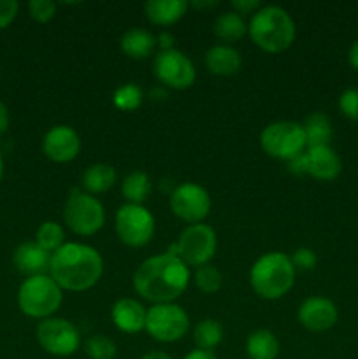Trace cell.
<instances>
[{"label": "cell", "instance_id": "cell-28", "mask_svg": "<svg viewBox=\"0 0 358 359\" xmlns=\"http://www.w3.org/2000/svg\"><path fill=\"white\" fill-rule=\"evenodd\" d=\"M35 242H37L44 251L53 255V252L58 251L63 244H67L65 230H63L62 224L56 223V221H44V223L37 228Z\"/></svg>", "mask_w": 358, "mask_h": 359}, {"label": "cell", "instance_id": "cell-22", "mask_svg": "<svg viewBox=\"0 0 358 359\" xmlns=\"http://www.w3.org/2000/svg\"><path fill=\"white\" fill-rule=\"evenodd\" d=\"M279 349V340L270 330H256L246 340L248 359H277Z\"/></svg>", "mask_w": 358, "mask_h": 359}, {"label": "cell", "instance_id": "cell-18", "mask_svg": "<svg viewBox=\"0 0 358 359\" xmlns=\"http://www.w3.org/2000/svg\"><path fill=\"white\" fill-rule=\"evenodd\" d=\"M147 309L133 298H121L112 305L111 319L121 333H139L146 328Z\"/></svg>", "mask_w": 358, "mask_h": 359}, {"label": "cell", "instance_id": "cell-34", "mask_svg": "<svg viewBox=\"0 0 358 359\" xmlns=\"http://www.w3.org/2000/svg\"><path fill=\"white\" fill-rule=\"evenodd\" d=\"M290 258L295 270H314L316 263H318V256L309 248H298Z\"/></svg>", "mask_w": 358, "mask_h": 359}, {"label": "cell", "instance_id": "cell-31", "mask_svg": "<svg viewBox=\"0 0 358 359\" xmlns=\"http://www.w3.org/2000/svg\"><path fill=\"white\" fill-rule=\"evenodd\" d=\"M195 284L202 293L214 294L221 290L223 276H221V272L216 266L207 263V265L199 266V269L195 270Z\"/></svg>", "mask_w": 358, "mask_h": 359}, {"label": "cell", "instance_id": "cell-21", "mask_svg": "<svg viewBox=\"0 0 358 359\" xmlns=\"http://www.w3.org/2000/svg\"><path fill=\"white\" fill-rule=\"evenodd\" d=\"M119 48L128 58L144 60L153 55L157 48V37L144 28H130L119 39Z\"/></svg>", "mask_w": 358, "mask_h": 359}, {"label": "cell", "instance_id": "cell-7", "mask_svg": "<svg viewBox=\"0 0 358 359\" xmlns=\"http://www.w3.org/2000/svg\"><path fill=\"white\" fill-rule=\"evenodd\" d=\"M63 223L72 233L91 237L105 224L104 205L90 193L72 189L63 207Z\"/></svg>", "mask_w": 358, "mask_h": 359}, {"label": "cell", "instance_id": "cell-23", "mask_svg": "<svg viewBox=\"0 0 358 359\" xmlns=\"http://www.w3.org/2000/svg\"><path fill=\"white\" fill-rule=\"evenodd\" d=\"M246 34H248V25H246L244 18L235 11L221 13L214 20V35L227 46L241 41Z\"/></svg>", "mask_w": 358, "mask_h": 359}, {"label": "cell", "instance_id": "cell-19", "mask_svg": "<svg viewBox=\"0 0 358 359\" xmlns=\"http://www.w3.org/2000/svg\"><path fill=\"white\" fill-rule=\"evenodd\" d=\"M188 7L186 0H147L144 4V13L157 27H171L185 16Z\"/></svg>", "mask_w": 358, "mask_h": 359}, {"label": "cell", "instance_id": "cell-32", "mask_svg": "<svg viewBox=\"0 0 358 359\" xmlns=\"http://www.w3.org/2000/svg\"><path fill=\"white\" fill-rule=\"evenodd\" d=\"M28 13L37 23H48L55 18L56 4L51 0H32L28 2Z\"/></svg>", "mask_w": 358, "mask_h": 359}, {"label": "cell", "instance_id": "cell-41", "mask_svg": "<svg viewBox=\"0 0 358 359\" xmlns=\"http://www.w3.org/2000/svg\"><path fill=\"white\" fill-rule=\"evenodd\" d=\"M347 62L354 70H358V39L351 44L350 51H347Z\"/></svg>", "mask_w": 358, "mask_h": 359}, {"label": "cell", "instance_id": "cell-10", "mask_svg": "<svg viewBox=\"0 0 358 359\" xmlns=\"http://www.w3.org/2000/svg\"><path fill=\"white\" fill-rule=\"evenodd\" d=\"M114 230L128 248H144L154 237V217L144 205L125 203L116 212Z\"/></svg>", "mask_w": 358, "mask_h": 359}, {"label": "cell", "instance_id": "cell-3", "mask_svg": "<svg viewBox=\"0 0 358 359\" xmlns=\"http://www.w3.org/2000/svg\"><path fill=\"white\" fill-rule=\"evenodd\" d=\"M249 37L265 53H283L293 44L297 27L283 7L263 6L256 11L249 21Z\"/></svg>", "mask_w": 358, "mask_h": 359}, {"label": "cell", "instance_id": "cell-6", "mask_svg": "<svg viewBox=\"0 0 358 359\" xmlns=\"http://www.w3.org/2000/svg\"><path fill=\"white\" fill-rule=\"evenodd\" d=\"M260 146L274 160L291 161L307 149L304 126L297 121H274L260 133Z\"/></svg>", "mask_w": 358, "mask_h": 359}, {"label": "cell", "instance_id": "cell-2", "mask_svg": "<svg viewBox=\"0 0 358 359\" xmlns=\"http://www.w3.org/2000/svg\"><path fill=\"white\" fill-rule=\"evenodd\" d=\"M104 259L95 248L79 242H67L51 255L49 276L62 290L86 291L100 280Z\"/></svg>", "mask_w": 358, "mask_h": 359}, {"label": "cell", "instance_id": "cell-36", "mask_svg": "<svg viewBox=\"0 0 358 359\" xmlns=\"http://www.w3.org/2000/svg\"><path fill=\"white\" fill-rule=\"evenodd\" d=\"M230 6L234 7L235 13L241 14L242 18H244V14H251L253 16V14L262 7L258 0H232Z\"/></svg>", "mask_w": 358, "mask_h": 359}, {"label": "cell", "instance_id": "cell-27", "mask_svg": "<svg viewBox=\"0 0 358 359\" xmlns=\"http://www.w3.org/2000/svg\"><path fill=\"white\" fill-rule=\"evenodd\" d=\"M193 340H195L197 349L214 351L223 340V326L213 318L202 319L197 323L195 330H193Z\"/></svg>", "mask_w": 358, "mask_h": 359}, {"label": "cell", "instance_id": "cell-37", "mask_svg": "<svg viewBox=\"0 0 358 359\" xmlns=\"http://www.w3.org/2000/svg\"><path fill=\"white\" fill-rule=\"evenodd\" d=\"M288 170L293 172L297 175H304L307 174V168H305V154L302 153L300 156L293 158L291 161H288Z\"/></svg>", "mask_w": 358, "mask_h": 359}, {"label": "cell", "instance_id": "cell-38", "mask_svg": "<svg viewBox=\"0 0 358 359\" xmlns=\"http://www.w3.org/2000/svg\"><path fill=\"white\" fill-rule=\"evenodd\" d=\"M174 35L171 32H161L157 37V46L160 48V51H168V49H174Z\"/></svg>", "mask_w": 358, "mask_h": 359}, {"label": "cell", "instance_id": "cell-15", "mask_svg": "<svg viewBox=\"0 0 358 359\" xmlns=\"http://www.w3.org/2000/svg\"><path fill=\"white\" fill-rule=\"evenodd\" d=\"M298 323L309 332H326L333 328L339 318L336 304L325 297H311L298 307Z\"/></svg>", "mask_w": 358, "mask_h": 359}, {"label": "cell", "instance_id": "cell-24", "mask_svg": "<svg viewBox=\"0 0 358 359\" xmlns=\"http://www.w3.org/2000/svg\"><path fill=\"white\" fill-rule=\"evenodd\" d=\"M116 179H118V174L112 165L95 163L84 170L83 186L90 195H100V193L109 191L116 184Z\"/></svg>", "mask_w": 358, "mask_h": 359}, {"label": "cell", "instance_id": "cell-12", "mask_svg": "<svg viewBox=\"0 0 358 359\" xmlns=\"http://www.w3.org/2000/svg\"><path fill=\"white\" fill-rule=\"evenodd\" d=\"M153 72L158 83L172 90H186L197 79V70L192 60L179 49L158 53L154 56Z\"/></svg>", "mask_w": 358, "mask_h": 359}, {"label": "cell", "instance_id": "cell-42", "mask_svg": "<svg viewBox=\"0 0 358 359\" xmlns=\"http://www.w3.org/2000/svg\"><path fill=\"white\" fill-rule=\"evenodd\" d=\"M139 359H172L167 353H161V351H151V353L144 354Z\"/></svg>", "mask_w": 358, "mask_h": 359}, {"label": "cell", "instance_id": "cell-40", "mask_svg": "<svg viewBox=\"0 0 358 359\" xmlns=\"http://www.w3.org/2000/svg\"><path fill=\"white\" fill-rule=\"evenodd\" d=\"M185 359H218V358L213 351L195 349V351H190V353L185 356Z\"/></svg>", "mask_w": 358, "mask_h": 359}, {"label": "cell", "instance_id": "cell-1", "mask_svg": "<svg viewBox=\"0 0 358 359\" xmlns=\"http://www.w3.org/2000/svg\"><path fill=\"white\" fill-rule=\"evenodd\" d=\"M192 272L178 256L171 252L144 259L133 272L132 284L144 300L157 304H174L188 290Z\"/></svg>", "mask_w": 358, "mask_h": 359}, {"label": "cell", "instance_id": "cell-11", "mask_svg": "<svg viewBox=\"0 0 358 359\" xmlns=\"http://www.w3.org/2000/svg\"><path fill=\"white\" fill-rule=\"evenodd\" d=\"M39 346L42 351L56 358H69L77 353L81 346V333L69 319L48 318L42 319L35 328Z\"/></svg>", "mask_w": 358, "mask_h": 359}, {"label": "cell", "instance_id": "cell-8", "mask_svg": "<svg viewBox=\"0 0 358 359\" xmlns=\"http://www.w3.org/2000/svg\"><path fill=\"white\" fill-rule=\"evenodd\" d=\"M218 248V238L209 224H188L179 235L178 242L167 252L178 256L185 265L199 266L207 265L214 258Z\"/></svg>", "mask_w": 358, "mask_h": 359}, {"label": "cell", "instance_id": "cell-9", "mask_svg": "<svg viewBox=\"0 0 358 359\" xmlns=\"http://www.w3.org/2000/svg\"><path fill=\"white\" fill-rule=\"evenodd\" d=\"M146 330L151 339L161 344L181 340L190 330V318L178 304H157L147 309Z\"/></svg>", "mask_w": 358, "mask_h": 359}, {"label": "cell", "instance_id": "cell-35", "mask_svg": "<svg viewBox=\"0 0 358 359\" xmlns=\"http://www.w3.org/2000/svg\"><path fill=\"white\" fill-rule=\"evenodd\" d=\"M20 13V4L16 0H0V30L9 27Z\"/></svg>", "mask_w": 358, "mask_h": 359}, {"label": "cell", "instance_id": "cell-14", "mask_svg": "<svg viewBox=\"0 0 358 359\" xmlns=\"http://www.w3.org/2000/svg\"><path fill=\"white\" fill-rule=\"evenodd\" d=\"M81 151V137L72 126L56 125L42 139V153L55 163H69Z\"/></svg>", "mask_w": 358, "mask_h": 359}, {"label": "cell", "instance_id": "cell-25", "mask_svg": "<svg viewBox=\"0 0 358 359\" xmlns=\"http://www.w3.org/2000/svg\"><path fill=\"white\" fill-rule=\"evenodd\" d=\"M304 133L307 140V147L330 146L333 137V128L330 118L323 112H312L304 121Z\"/></svg>", "mask_w": 358, "mask_h": 359}, {"label": "cell", "instance_id": "cell-26", "mask_svg": "<svg viewBox=\"0 0 358 359\" xmlns=\"http://www.w3.org/2000/svg\"><path fill=\"white\" fill-rule=\"evenodd\" d=\"M151 179L146 172L133 170L123 179L121 182V193L125 196L126 203H135V205H142L146 198L151 193Z\"/></svg>", "mask_w": 358, "mask_h": 359}, {"label": "cell", "instance_id": "cell-13", "mask_svg": "<svg viewBox=\"0 0 358 359\" xmlns=\"http://www.w3.org/2000/svg\"><path fill=\"white\" fill-rule=\"evenodd\" d=\"M171 209L185 223H202L211 212L209 191L197 182H183L171 193Z\"/></svg>", "mask_w": 358, "mask_h": 359}, {"label": "cell", "instance_id": "cell-4", "mask_svg": "<svg viewBox=\"0 0 358 359\" xmlns=\"http://www.w3.org/2000/svg\"><path fill=\"white\" fill-rule=\"evenodd\" d=\"M295 272L297 270L286 252L270 251L253 263L249 284L263 300H277L293 287Z\"/></svg>", "mask_w": 358, "mask_h": 359}, {"label": "cell", "instance_id": "cell-20", "mask_svg": "<svg viewBox=\"0 0 358 359\" xmlns=\"http://www.w3.org/2000/svg\"><path fill=\"white\" fill-rule=\"evenodd\" d=\"M241 53L227 44H216L206 53V67L214 76H234L241 70Z\"/></svg>", "mask_w": 358, "mask_h": 359}, {"label": "cell", "instance_id": "cell-44", "mask_svg": "<svg viewBox=\"0 0 358 359\" xmlns=\"http://www.w3.org/2000/svg\"><path fill=\"white\" fill-rule=\"evenodd\" d=\"M193 7H216L218 2H193Z\"/></svg>", "mask_w": 358, "mask_h": 359}, {"label": "cell", "instance_id": "cell-29", "mask_svg": "<svg viewBox=\"0 0 358 359\" xmlns=\"http://www.w3.org/2000/svg\"><path fill=\"white\" fill-rule=\"evenodd\" d=\"M144 100V93L140 90V86H137L135 83H126L121 84L119 88H116L114 95H112V104L116 109L123 112L135 111L140 107Z\"/></svg>", "mask_w": 358, "mask_h": 359}, {"label": "cell", "instance_id": "cell-39", "mask_svg": "<svg viewBox=\"0 0 358 359\" xmlns=\"http://www.w3.org/2000/svg\"><path fill=\"white\" fill-rule=\"evenodd\" d=\"M9 109H7V105L4 104V102H0V135H4V133L7 132V128H9Z\"/></svg>", "mask_w": 358, "mask_h": 359}, {"label": "cell", "instance_id": "cell-5", "mask_svg": "<svg viewBox=\"0 0 358 359\" xmlns=\"http://www.w3.org/2000/svg\"><path fill=\"white\" fill-rule=\"evenodd\" d=\"M62 291L49 273L27 277L18 290V307L28 318H53L62 305Z\"/></svg>", "mask_w": 358, "mask_h": 359}, {"label": "cell", "instance_id": "cell-16", "mask_svg": "<svg viewBox=\"0 0 358 359\" xmlns=\"http://www.w3.org/2000/svg\"><path fill=\"white\" fill-rule=\"evenodd\" d=\"M304 154L307 175H311L316 181H333L340 175L343 163H340L339 154L330 146L307 147Z\"/></svg>", "mask_w": 358, "mask_h": 359}, {"label": "cell", "instance_id": "cell-33", "mask_svg": "<svg viewBox=\"0 0 358 359\" xmlns=\"http://www.w3.org/2000/svg\"><path fill=\"white\" fill-rule=\"evenodd\" d=\"M339 111L344 118L358 121V88L344 90L339 97Z\"/></svg>", "mask_w": 358, "mask_h": 359}, {"label": "cell", "instance_id": "cell-45", "mask_svg": "<svg viewBox=\"0 0 358 359\" xmlns=\"http://www.w3.org/2000/svg\"><path fill=\"white\" fill-rule=\"evenodd\" d=\"M2 177H4V156L2 153H0V181H2Z\"/></svg>", "mask_w": 358, "mask_h": 359}, {"label": "cell", "instance_id": "cell-43", "mask_svg": "<svg viewBox=\"0 0 358 359\" xmlns=\"http://www.w3.org/2000/svg\"><path fill=\"white\" fill-rule=\"evenodd\" d=\"M151 97L154 100H164V98H167V91H165V88H154V90H151Z\"/></svg>", "mask_w": 358, "mask_h": 359}, {"label": "cell", "instance_id": "cell-17", "mask_svg": "<svg viewBox=\"0 0 358 359\" xmlns=\"http://www.w3.org/2000/svg\"><path fill=\"white\" fill-rule=\"evenodd\" d=\"M49 262L51 255L41 248L37 242H23L13 252V263L27 277L44 276L49 273Z\"/></svg>", "mask_w": 358, "mask_h": 359}, {"label": "cell", "instance_id": "cell-30", "mask_svg": "<svg viewBox=\"0 0 358 359\" xmlns=\"http://www.w3.org/2000/svg\"><path fill=\"white\" fill-rule=\"evenodd\" d=\"M84 353L90 359H114L118 349L109 337L97 333V335L88 337L84 342Z\"/></svg>", "mask_w": 358, "mask_h": 359}]
</instances>
